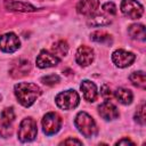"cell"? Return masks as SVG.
<instances>
[{"mask_svg": "<svg viewBox=\"0 0 146 146\" xmlns=\"http://www.w3.org/2000/svg\"><path fill=\"white\" fill-rule=\"evenodd\" d=\"M14 94L22 106L30 107L41 96L42 90L33 82H18L14 87Z\"/></svg>", "mask_w": 146, "mask_h": 146, "instance_id": "1", "label": "cell"}, {"mask_svg": "<svg viewBox=\"0 0 146 146\" xmlns=\"http://www.w3.org/2000/svg\"><path fill=\"white\" fill-rule=\"evenodd\" d=\"M74 125L78 129V131L87 138L95 137L98 133V128H97L96 121L87 112L82 111V112H79L75 115Z\"/></svg>", "mask_w": 146, "mask_h": 146, "instance_id": "2", "label": "cell"}, {"mask_svg": "<svg viewBox=\"0 0 146 146\" xmlns=\"http://www.w3.org/2000/svg\"><path fill=\"white\" fill-rule=\"evenodd\" d=\"M38 133V128H36V122L34 121V119H32L31 116L29 117H24L18 127V131H17V138L21 143H30L33 141L36 137Z\"/></svg>", "mask_w": 146, "mask_h": 146, "instance_id": "3", "label": "cell"}, {"mask_svg": "<svg viewBox=\"0 0 146 146\" xmlns=\"http://www.w3.org/2000/svg\"><path fill=\"white\" fill-rule=\"evenodd\" d=\"M55 103L62 110H73L80 104V96L74 89H68L57 94L55 97Z\"/></svg>", "mask_w": 146, "mask_h": 146, "instance_id": "4", "label": "cell"}, {"mask_svg": "<svg viewBox=\"0 0 146 146\" xmlns=\"http://www.w3.org/2000/svg\"><path fill=\"white\" fill-rule=\"evenodd\" d=\"M62 117L58 113L56 112H48L47 114L43 115L41 124H42V130L46 136H52L56 135L60 128H62Z\"/></svg>", "mask_w": 146, "mask_h": 146, "instance_id": "5", "label": "cell"}, {"mask_svg": "<svg viewBox=\"0 0 146 146\" xmlns=\"http://www.w3.org/2000/svg\"><path fill=\"white\" fill-rule=\"evenodd\" d=\"M121 13L129 19H138L144 14V7L137 0H121Z\"/></svg>", "mask_w": 146, "mask_h": 146, "instance_id": "6", "label": "cell"}, {"mask_svg": "<svg viewBox=\"0 0 146 146\" xmlns=\"http://www.w3.org/2000/svg\"><path fill=\"white\" fill-rule=\"evenodd\" d=\"M21 48V40L14 32L0 35V50L2 52L13 54Z\"/></svg>", "mask_w": 146, "mask_h": 146, "instance_id": "7", "label": "cell"}, {"mask_svg": "<svg viewBox=\"0 0 146 146\" xmlns=\"http://www.w3.org/2000/svg\"><path fill=\"white\" fill-rule=\"evenodd\" d=\"M136 59V55L124 49H116L112 54V62L116 67L124 68L130 66Z\"/></svg>", "mask_w": 146, "mask_h": 146, "instance_id": "8", "label": "cell"}, {"mask_svg": "<svg viewBox=\"0 0 146 146\" xmlns=\"http://www.w3.org/2000/svg\"><path fill=\"white\" fill-rule=\"evenodd\" d=\"M60 62V58L57 57L55 54L48 51V50H41L35 59V64L39 68H49L58 65Z\"/></svg>", "mask_w": 146, "mask_h": 146, "instance_id": "9", "label": "cell"}, {"mask_svg": "<svg viewBox=\"0 0 146 146\" xmlns=\"http://www.w3.org/2000/svg\"><path fill=\"white\" fill-rule=\"evenodd\" d=\"M94 59H95V52H94L92 48H90L86 44H82L76 49L75 60L80 66L87 67L94 62Z\"/></svg>", "mask_w": 146, "mask_h": 146, "instance_id": "10", "label": "cell"}, {"mask_svg": "<svg viewBox=\"0 0 146 146\" xmlns=\"http://www.w3.org/2000/svg\"><path fill=\"white\" fill-rule=\"evenodd\" d=\"M97 110H98V114L100 115V117L104 119L105 121H113L117 119L120 115L117 107L110 100L103 102L100 105H98Z\"/></svg>", "mask_w": 146, "mask_h": 146, "instance_id": "11", "label": "cell"}, {"mask_svg": "<svg viewBox=\"0 0 146 146\" xmlns=\"http://www.w3.org/2000/svg\"><path fill=\"white\" fill-rule=\"evenodd\" d=\"M80 89L82 91V95H83V98L89 102V103H94L97 97H98V89H97V86L90 81V80H83L80 84Z\"/></svg>", "mask_w": 146, "mask_h": 146, "instance_id": "12", "label": "cell"}, {"mask_svg": "<svg viewBox=\"0 0 146 146\" xmlns=\"http://www.w3.org/2000/svg\"><path fill=\"white\" fill-rule=\"evenodd\" d=\"M99 8V0H80L76 5V11L83 16H90L97 13Z\"/></svg>", "mask_w": 146, "mask_h": 146, "instance_id": "13", "label": "cell"}, {"mask_svg": "<svg viewBox=\"0 0 146 146\" xmlns=\"http://www.w3.org/2000/svg\"><path fill=\"white\" fill-rule=\"evenodd\" d=\"M3 6L7 10L9 11H23V13H32V11H36L38 8L23 2V1H15V0H5Z\"/></svg>", "mask_w": 146, "mask_h": 146, "instance_id": "14", "label": "cell"}, {"mask_svg": "<svg viewBox=\"0 0 146 146\" xmlns=\"http://www.w3.org/2000/svg\"><path fill=\"white\" fill-rule=\"evenodd\" d=\"M31 70L30 62L26 59H18L16 64H13V67L10 68V74L14 78H19L29 74V71Z\"/></svg>", "mask_w": 146, "mask_h": 146, "instance_id": "15", "label": "cell"}, {"mask_svg": "<svg viewBox=\"0 0 146 146\" xmlns=\"http://www.w3.org/2000/svg\"><path fill=\"white\" fill-rule=\"evenodd\" d=\"M113 96L122 105H130L132 103V100H133V94H132V91L129 90V89H127V88H123V87L117 88L114 91Z\"/></svg>", "mask_w": 146, "mask_h": 146, "instance_id": "16", "label": "cell"}, {"mask_svg": "<svg viewBox=\"0 0 146 146\" xmlns=\"http://www.w3.org/2000/svg\"><path fill=\"white\" fill-rule=\"evenodd\" d=\"M111 23H112V19L111 18H108L105 15L97 14V13L88 16V19H87V25L88 26H91V27L106 26V25H110Z\"/></svg>", "mask_w": 146, "mask_h": 146, "instance_id": "17", "label": "cell"}, {"mask_svg": "<svg viewBox=\"0 0 146 146\" xmlns=\"http://www.w3.org/2000/svg\"><path fill=\"white\" fill-rule=\"evenodd\" d=\"M128 33H129L130 38L133 40L145 41V39H146V27L139 23L131 24L128 27Z\"/></svg>", "mask_w": 146, "mask_h": 146, "instance_id": "18", "label": "cell"}, {"mask_svg": "<svg viewBox=\"0 0 146 146\" xmlns=\"http://www.w3.org/2000/svg\"><path fill=\"white\" fill-rule=\"evenodd\" d=\"M129 80L135 87L140 88V89H146V76L143 71L132 72L129 75Z\"/></svg>", "mask_w": 146, "mask_h": 146, "instance_id": "19", "label": "cell"}, {"mask_svg": "<svg viewBox=\"0 0 146 146\" xmlns=\"http://www.w3.org/2000/svg\"><path fill=\"white\" fill-rule=\"evenodd\" d=\"M90 39L95 42H98V43H105V44H111L113 42V39H112V35L105 31H94L91 34H90Z\"/></svg>", "mask_w": 146, "mask_h": 146, "instance_id": "20", "label": "cell"}, {"mask_svg": "<svg viewBox=\"0 0 146 146\" xmlns=\"http://www.w3.org/2000/svg\"><path fill=\"white\" fill-rule=\"evenodd\" d=\"M68 52V44L64 40H59L52 44V54H55L57 57H64Z\"/></svg>", "mask_w": 146, "mask_h": 146, "instance_id": "21", "label": "cell"}, {"mask_svg": "<svg viewBox=\"0 0 146 146\" xmlns=\"http://www.w3.org/2000/svg\"><path fill=\"white\" fill-rule=\"evenodd\" d=\"M145 111H146V106H145V102L143 100L140 103V105L137 107V111H136L135 116H133L135 121L140 125H144L145 122H146V113H145Z\"/></svg>", "mask_w": 146, "mask_h": 146, "instance_id": "22", "label": "cell"}, {"mask_svg": "<svg viewBox=\"0 0 146 146\" xmlns=\"http://www.w3.org/2000/svg\"><path fill=\"white\" fill-rule=\"evenodd\" d=\"M0 119L7 123V124H13V122L15 121V112L13 107H6L2 110L1 114H0Z\"/></svg>", "mask_w": 146, "mask_h": 146, "instance_id": "23", "label": "cell"}, {"mask_svg": "<svg viewBox=\"0 0 146 146\" xmlns=\"http://www.w3.org/2000/svg\"><path fill=\"white\" fill-rule=\"evenodd\" d=\"M40 81L46 86H55L60 81V78L57 74H48L46 76H42Z\"/></svg>", "mask_w": 146, "mask_h": 146, "instance_id": "24", "label": "cell"}, {"mask_svg": "<svg viewBox=\"0 0 146 146\" xmlns=\"http://www.w3.org/2000/svg\"><path fill=\"white\" fill-rule=\"evenodd\" d=\"M13 133V124H7L0 119V137L8 138Z\"/></svg>", "mask_w": 146, "mask_h": 146, "instance_id": "25", "label": "cell"}, {"mask_svg": "<svg viewBox=\"0 0 146 146\" xmlns=\"http://www.w3.org/2000/svg\"><path fill=\"white\" fill-rule=\"evenodd\" d=\"M102 8H103V10H104L105 13H107L108 15H115V14H116V9H117L114 2H105V3L102 6Z\"/></svg>", "mask_w": 146, "mask_h": 146, "instance_id": "26", "label": "cell"}, {"mask_svg": "<svg viewBox=\"0 0 146 146\" xmlns=\"http://www.w3.org/2000/svg\"><path fill=\"white\" fill-rule=\"evenodd\" d=\"M100 95L102 97L105 99V100H108L113 97V92L111 90V88L107 86V84H103L102 88H100Z\"/></svg>", "mask_w": 146, "mask_h": 146, "instance_id": "27", "label": "cell"}, {"mask_svg": "<svg viewBox=\"0 0 146 146\" xmlns=\"http://www.w3.org/2000/svg\"><path fill=\"white\" fill-rule=\"evenodd\" d=\"M59 145H82V141L76 139V138H73V137H70L65 140H63Z\"/></svg>", "mask_w": 146, "mask_h": 146, "instance_id": "28", "label": "cell"}, {"mask_svg": "<svg viewBox=\"0 0 146 146\" xmlns=\"http://www.w3.org/2000/svg\"><path fill=\"white\" fill-rule=\"evenodd\" d=\"M115 145H116V146H119V145H131V146H133L135 143H133L132 140H130L129 138H122V139L117 140V141L115 143Z\"/></svg>", "mask_w": 146, "mask_h": 146, "instance_id": "29", "label": "cell"}, {"mask_svg": "<svg viewBox=\"0 0 146 146\" xmlns=\"http://www.w3.org/2000/svg\"><path fill=\"white\" fill-rule=\"evenodd\" d=\"M0 100H1V95H0Z\"/></svg>", "mask_w": 146, "mask_h": 146, "instance_id": "30", "label": "cell"}]
</instances>
